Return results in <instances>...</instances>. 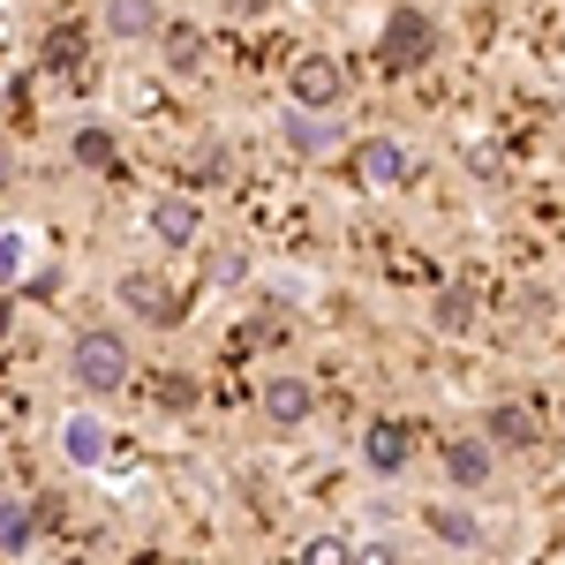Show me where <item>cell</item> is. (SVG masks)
<instances>
[{"label":"cell","instance_id":"obj_15","mask_svg":"<svg viewBox=\"0 0 565 565\" xmlns=\"http://www.w3.org/2000/svg\"><path fill=\"white\" fill-rule=\"evenodd\" d=\"M39 257H45V242L31 226H0V287H23L39 271Z\"/></svg>","mask_w":565,"mask_h":565},{"label":"cell","instance_id":"obj_26","mask_svg":"<svg viewBox=\"0 0 565 565\" xmlns=\"http://www.w3.org/2000/svg\"><path fill=\"white\" fill-rule=\"evenodd\" d=\"M271 0H226V15H264Z\"/></svg>","mask_w":565,"mask_h":565},{"label":"cell","instance_id":"obj_2","mask_svg":"<svg viewBox=\"0 0 565 565\" xmlns=\"http://www.w3.org/2000/svg\"><path fill=\"white\" fill-rule=\"evenodd\" d=\"M377 61H385V68H399V76L430 68V61H437V23L423 15V8H392L385 31H377Z\"/></svg>","mask_w":565,"mask_h":565},{"label":"cell","instance_id":"obj_13","mask_svg":"<svg viewBox=\"0 0 565 565\" xmlns=\"http://www.w3.org/2000/svg\"><path fill=\"white\" fill-rule=\"evenodd\" d=\"M159 61H167V76H204V31L196 23H159Z\"/></svg>","mask_w":565,"mask_h":565},{"label":"cell","instance_id":"obj_27","mask_svg":"<svg viewBox=\"0 0 565 565\" xmlns=\"http://www.w3.org/2000/svg\"><path fill=\"white\" fill-rule=\"evenodd\" d=\"M8 181H15V159H8V143H0V189H8Z\"/></svg>","mask_w":565,"mask_h":565},{"label":"cell","instance_id":"obj_8","mask_svg":"<svg viewBox=\"0 0 565 565\" xmlns=\"http://www.w3.org/2000/svg\"><path fill=\"white\" fill-rule=\"evenodd\" d=\"M143 226H151L159 249H189V242L204 234V204H196V196H159V204L143 212Z\"/></svg>","mask_w":565,"mask_h":565},{"label":"cell","instance_id":"obj_17","mask_svg":"<svg viewBox=\"0 0 565 565\" xmlns=\"http://www.w3.org/2000/svg\"><path fill=\"white\" fill-rule=\"evenodd\" d=\"M68 151H76V167H90V174H114L121 167V136L106 129V121H84V129L68 136Z\"/></svg>","mask_w":565,"mask_h":565},{"label":"cell","instance_id":"obj_22","mask_svg":"<svg viewBox=\"0 0 565 565\" xmlns=\"http://www.w3.org/2000/svg\"><path fill=\"white\" fill-rule=\"evenodd\" d=\"M204 279H212V287H242V279H249V257H242V249H212V257H204Z\"/></svg>","mask_w":565,"mask_h":565},{"label":"cell","instance_id":"obj_11","mask_svg":"<svg viewBox=\"0 0 565 565\" xmlns=\"http://www.w3.org/2000/svg\"><path fill=\"white\" fill-rule=\"evenodd\" d=\"M498 468V445L490 437H445V476L460 482V490H482Z\"/></svg>","mask_w":565,"mask_h":565},{"label":"cell","instance_id":"obj_9","mask_svg":"<svg viewBox=\"0 0 565 565\" xmlns=\"http://www.w3.org/2000/svg\"><path fill=\"white\" fill-rule=\"evenodd\" d=\"M106 452H114V430H106L90 407L61 415V460H68V468H106Z\"/></svg>","mask_w":565,"mask_h":565},{"label":"cell","instance_id":"obj_4","mask_svg":"<svg viewBox=\"0 0 565 565\" xmlns=\"http://www.w3.org/2000/svg\"><path fill=\"white\" fill-rule=\"evenodd\" d=\"M121 309L129 317H143V324H181V295H174V279L167 271H121Z\"/></svg>","mask_w":565,"mask_h":565},{"label":"cell","instance_id":"obj_7","mask_svg":"<svg viewBox=\"0 0 565 565\" xmlns=\"http://www.w3.org/2000/svg\"><path fill=\"white\" fill-rule=\"evenodd\" d=\"M407 167H415V159H407L399 136H362V143H354V174H362V189H399Z\"/></svg>","mask_w":565,"mask_h":565},{"label":"cell","instance_id":"obj_18","mask_svg":"<svg viewBox=\"0 0 565 565\" xmlns=\"http://www.w3.org/2000/svg\"><path fill=\"white\" fill-rule=\"evenodd\" d=\"M476 317H482L476 287H445V295L430 302V324L445 332V340H468V332H476Z\"/></svg>","mask_w":565,"mask_h":565},{"label":"cell","instance_id":"obj_25","mask_svg":"<svg viewBox=\"0 0 565 565\" xmlns=\"http://www.w3.org/2000/svg\"><path fill=\"white\" fill-rule=\"evenodd\" d=\"M15 332V302H8V287H0V340Z\"/></svg>","mask_w":565,"mask_h":565},{"label":"cell","instance_id":"obj_6","mask_svg":"<svg viewBox=\"0 0 565 565\" xmlns=\"http://www.w3.org/2000/svg\"><path fill=\"white\" fill-rule=\"evenodd\" d=\"M407 460H415V430H407L399 415H377V423L362 430V468H370V476H399Z\"/></svg>","mask_w":565,"mask_h":565},{"label":"cell","instance_id":"obj_12","mask_svg":"<svg viewBox=\"0 0 565 565\" xmlns=\"http://www.w3.org/2000/svg\"><path fill=\"white\" fill-rule=\"evenodd\" d=\"M159 23H167L159 0H106V39L143 45V39H159Z\"/></svg>","mask_w":565,"mask_h":565},{"label":"cell","instance_id":"obj_10","mask_svg":"<svg viewBox=\"0 0 565 565\" xmlns=\"http://www.w3.org/2000/svg\"><path fill=\"white\" fill-rule=\"evenodd\" d=\"M264 415H271L279 430H302L309 415H317V392H309V377H264Z\"/></svg>","mask_w":565,"mask_h":565},{"label":"cell","instance_id":"obj_21","mask_svg":"<svg viewBox=\"0 0 565 565\" xmlns=\"http://www.w3.org/2000/svg\"><path fill=\"white\" fill-rule=\"evenodd\" d=\"M159 407H167V415H196V407H204V385H196L189 370H167V377H159Z\"/></svg>","mask_w":565,"mask_h":565},{"label":"cell","instance_id":"obj_19","mask_svg":"<svg viewBox=\"0 0 565 565\" xmlns=\"http://www.w3.org/2000/svg\"><path fill=\"white\" fill-rule=\"evenodd\" d=\"M423 521H430V535L445 543V551H482V521L468 513V505H430Z\"/></svg>","mask_w":565,"mask_h":565},{"label":"cell","instance_id":"obj_24","mask_svg":"<svg viewBox=\"0 0 565 565\" xmlns=\"http://www.w3.org/2000/svg\"><path fill=\"white\" fill-rule=\"evenodd\" d=\"M249 340H287V317H279V309H264L257 324H249Z\"/></svg>","mask_w":565,"mask_h":565},{"label":"cell","instance_id":"obj_20","mask_svg":"<svg viewBox=\"0 0 565 565\" xmlns=\"http://www.w3.org/2000/svg\"><path fill=\"white\" fill-rule=\"evenodd\" d=\"M84 23H53V31H45L39 39V68L45 76H68V68H76V61H84Z\"/></svg>","mask_w":565,"mask_h":565},{"label":"cell","instance_id":"obj_5","mask_svg":"<svg viewBox=\"0 0 565 565\" xmlns=\"http://www.w3.org/2000/svg\"><path fill=\"white\" fill-rule=\"evenodd\" d=\"M279 143H287L295 159H332V151H340V114L287 106V114H279Z\"/></svg>","mask_w":565,"mask_h":565},{"label":"cell","instance_id":"obj_14","mask_svg":"<svg viewBox=\"0 0 565 565\" xmlns=\"http://www.w3.org/2000/svg\"><path fill=\"white\" fill-rule=\"evenodd\" d=\"M482 437H490V445H498V452H527V445H535V415H527V407H513V399H498V407H490V415H482Z\"/></svg>","mask_w":565,"mask_h":565},{"label":"cell","instance_id":"obj_1","mask_svg":"<svg viewBox=\"0 0 565 565\" xmlns=\"http://www.w3.org/2000/svg\"><path fill=\"white\" fill-rule=\"evenodd\" d=\"M136 370V354L121 332H106V324H90V332H76L68 340V385L90 392V399H106V392H121Z\"/></svg>","mask_w":565,"mask_h":565},{"label":"cell","instance_id":"obj_16","mask_svg":"<svg viewBox=\"0 0 565 565\" xmlns=\"http://www.w3.org/2000/svg\"><path fill=\"white\" fill-rule=\"evenodd\" d=\"M39 543V498H0V558H23Z\"/></svg>","mask_w":565,"mask_h":565},{"label":"cell","instance_id":"obj_3","mask_svg":"<svg viewBox=\"0 0 565 565\" xmlns=\"http://www.w3.org/2000/svg\"><path fill=\"white\" fill-rule=\"evenodd\" d=\"M340 98H348V76H340V61H332V53H302V61L287 68V106L340 114Z\"/></svg>","mask_w":565,"mask_h":565},{"label":"cell","instance_id":"obj_23","mask_svg":"<svg viewBox=\"0 0 565 565\" xmlns=\"http://www.w3.org/2000/svg\"><path fill=\"white\" fill-rule=\"evenodd\" d=\"M340 558H354L348 535H309L302 543V565H340Z\"/></svg>","mask_w":565,"mask_h":565}]
</instances>
